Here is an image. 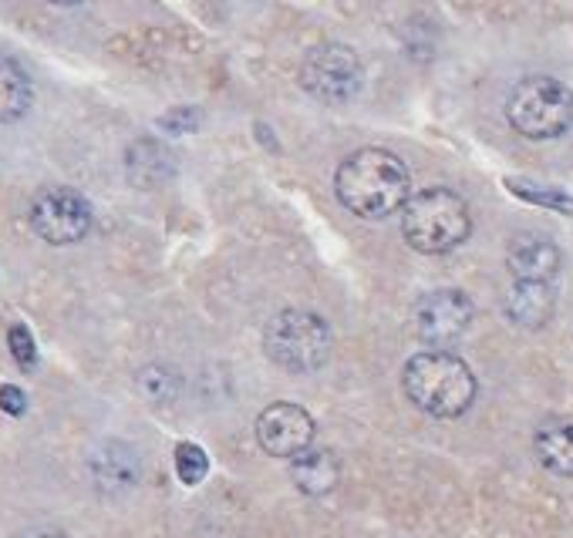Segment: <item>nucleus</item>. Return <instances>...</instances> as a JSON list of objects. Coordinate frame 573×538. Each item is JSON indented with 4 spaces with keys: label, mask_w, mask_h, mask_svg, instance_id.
Returning a JSON list of instances; mask_svg holds the SVG:
<instances>
[{
    "label": "nucleus",
    "mask_w": 573,
    "mask_h": 538,
    "mask_svg": "<svg viewBox=\"0 0 573 538\" xmlns=\"http://www.w3.org/2000/svg\"><path fill=\"white\" fill-rule=\"evenodd\" d=\"M335 196L351 216L378 223L401 213L416 193H412V175H408L405 162L395 152L361 148L338 165Z\"/></svg>",
    "instance_id": "f257e3e1"
},
{
    "label": "nucleus",
    "mask_w": 573,
    "mask_h": 538,
    "mask_svg": "<svg viewBox=\"0 0 573 538\" xmlns=\"http://www.w3.org/2000/svg\"><path fill=\"white\" fill-rule=\"evenodd\" d=\"M401 391L429 417L452 421L475 404L479 384L462 356L446 350H419L401 368Z\"/></svg>",
    "instance_id": "f03ea898"
},
{
    "label": "nucleus",
    "mask_w": 573,
    "mask_h": 538,
    "mask_svg": "<svg viewBox=\"0 0 573 538\" xmlns=\"http://www.w3.org/2000/svg\"><path fill=\"white\" fill-rule=\"evenodd\" d=\"M469 232H472L469 203L446 186L416 193L401 209V236L422 256H446L459 249L469 239Z\"/></svg>",
    "instance_id": "7ed1b4c3"
},
{
    "label": "nucleus",
    "mask_w": 573,
    "mask_h": 538,
    "mask_svg": "<svg viewBox=\"0 0 573 538\" xmlns=\"http://www.w3.org/2000/svg\"><path fill=\"white\" fill-rule=\"evenodd\" d=\"M264 350L287 374H314L335 353V330L314 310H280L264 330Z\"/></svg>",
    "instance_id": "20e7f679"
},
{
    "label": "nucleus",
    "mask_w": 573,
    "mask_h": 538,
    "mask_svg": "<svg viewBox=\"0 0 573 538\" xmlns=\"http://www.w3.org/2000/svg\"><path fill=\"white\" fill-rule=\"evenodd\" d=\"M510 125L533 142L560 138L573 125V92L550 74H530L513 84L507 99Z\"/></svg>",
    "instance_id": "39448f33"
},
{
    "label": "nucleus",
    "mask_w": 573,
    "mask_h": 538,
    "mask_svg": "<svg viewBox=\"0 0 573 538\" xmlns=\"http://www.w3.org/2000/svg\"><path fill=\"white\" fill-rule=\"evenodd\" d=\"M361 84H365L361 58L348 44L338 41L314 44L300 61V87L324 105H345L358 99Z\"/></svg>",
    "instance_id": "423d86ee"
},
{
    "label": "nucleus",
    "mask_w": 573,
    "mask_h": 538,
    "mask_svg": "<svg viewBox=\"0 0 573 538\" xmlns=\"http://www.w3.org/2000/svg\"><path fill=\"white\" fill-rule=\"evenodd\" d=\"M31 229L48 246H74L92 229V206L68 186H51L31 203Z\"/></svg>",
    "instance_id": "0eeeda50"
},
{
    "label": "nucleus",
    "mask_w": 573,
    "mask_h": 538,
    "mask_svg": "<svg viewBox=\"0 0 573 538\" xmlns=\"http://www.w3.org/2000/svg\"><path fill=\"white\" fill-rule=\"evenodd\" d=\"M475 307L462 290H432L416 303V337L429 346V350H446L456 346L469 327H472Z\"/></svg>",
    "instance_id": "6e6552de"
},
{
    "label": "nucleus",
    "mask_w": 573,
    "mask_h": 538,
    "mask_svg": "<svg viewBox=\"0 0 573 538\" xmlns=\"http://www.w3.org/2000/svg\"><path fill=\"white\" fill-rule=\"evenodd\" d=\"M314 434H317V424L307 414V407L290 404V401H277L264 407V414L257 417V444L270 458H284V462L300 458L314 447Z\"/></svg>",
    "instance_id": "1a4fd4ad"
},
{
    "label": "nucleus",
    "mask_w": 573,
    "mask_h": 538,
    "mask_svg": "<svg viewBox=\"0 0 573 538\" xmlns=\"http://www.w3.org/2000/svg\"><path fill=\"white\" fill-rule=\"evenodd\" d=\"M89 472H92V482L102 495H125L139 485L142 462H139V452L132 444L105 441L89 455Z\"/></svg>",
    "instance_id": "9d476101"
},
{
    "label": "nucleus",
    "mask_w": 573,
    "mask_h": 538,
    "mask_svg": "<svg viewBox=\"0 0 573 538\" xmlns=\"http://www.w3.org/2000/svg\"><path fill=\"white\" fill-rule=\"evenodd\" d=\"M507 266H510L516 283H553L560 266H563V256H560V246L553 239L526 232V236H516L510 242Z\"/></svg>",
    "instance_id": "9b49d317"
},
{
    "label": "nucleus",
    "mask_w": 573,
    "mask_h": 538,
    "mask_svg": "<svg viewBox=\"0 0 573 538\" xmlns=\"http://www.w3.org/2000/svg\"><path fill=\"white\" fill-rule=\"evenodd\" d=\"M125 175L135 189H158L176 175V155L155 138H135L125 152Z\"/></svg>",
    "instance_id": "f8f14e48"
},
{
    "label": "nucleus",
    "mask_w": 573,
    "mask_h": 538,
    "mask_svg": "<svg viewBox=\"0 0 573 538\" xmlns=\"http://www.w3.org/2000/svg\"><path fill=\"white\" fill-rule=\"evenodd\" d=\"M290 482L307 498H327L341 485V462L327 447H310L290 462Z\"/></svg>",
    "instance_id": "ddd939ff"
},
{
    "label": "nucleus",
    "mask_w": 573,
    "mask_h": 538,
    "mask_svg": "<svg viewBox=\"0 0 573 538\" xmlns=\"http://www.w3.org/2000/svg\"><path fill=\"white\" fill-rule=\"evenodd\" d=\"M533 452L550 475L573 478V417L543 421L533 434Z\"/></svg>",
    "instance_id": "4468645a"
},
{
    "label": "nucleus",
    "mask_w": 573,
    "mask_h": 538,
    "mask_svg": "<svg viewBox=\"0 0 573 538\" xmlns=\"http://www.w3.org/2000/svg\"><path fill=\"white\" fill-rule=\"evenodd\" d=\"M507 317L523 327V330H540L553 320L556 310V293L553 283H513L503 303Z\"/></svg>",
    "instance_id": "2eb2a0df"
},
{
    "label": "nucleus",
    "mask_w": 573,
    "mask_h": 538,
    "mask_svg": "<svg viewBox=\"0 0 573 538\" xmlns=\"http://www.w3.org/2000/svg\"><path fill=\"white\" fill-rule=\"evenodd\" d=\"M34 105L31 74L8 54H0V125L21 122Z\"/></svg>",
    "instance_id": "dca6fc26"
},
{
    "label": "nucleus",
    "mask_w": 573,
    "mask_h": 538,
    "mask_svg": "<svg viewBox=\"0 0 573 538\" xmlns=\"http://www.w3.org/2000/svg\"><path fill=\"white\" fill-rule=\"evenodd\" d=\"M139 391H142L152 404H176V397H180V391H183V381H180V374H176L173 368H158V364H152V368H145V371L139 374Z\"/></svg>",
    "instance_id": "f3484780"
},
{
    "label": "nucleus",
    "mask_w": 573,
    "mask_h": 538,
    "mask_svg": "<svg viewBox=\"0 0 573 538\" xmlns=\"http://www.w3.org/2000/svg\"><path fill=\"white\" fill-rule=\"evenodd\" d=\"M173 462H176L180 482L190 485V488L199 485V482H206V475H209V455L203 452L199 444H193V441H180V444H176Z\"/></svg>",
    "instance_id": "a211bd4d"
},
{
    "label": "nucleus",
    "mask_w": 573,
    "mask_h": 538,
    "mask_svg": "<svg viewBox=\"0 0 573 538\" xmlns=\"http://www.w3.org/2000/svg\"><path fill=\"white\" fill-rule=\"evenodd\" d=\"M510 193L526 199V203H536V206H550L556 213H566L573 216V199L566 193H556V189H543V186H530V183H516V178H510Z\"/></svg>",
    "instance_id": "6ab92c4d"
},
{
    "label": "nucleus",
    "mask_w": 573,
    "mask_h": 538,
    "mask_svg": "<svg viewBox=\"0 0 573 538\" xmlns=\"http://www.w3.org/2000/svg\"><path fill=\"white\" fill-rule=\"evenodd\" d=\"M8 346H11V356L24 371H31L38 364V343H34V337H31V330L24 323H14L8 330Z\"/></svg>",
    "instance_id": "aec40b11"
},
{
    "label": "nucleus",
    "mask_w": 573,
    "mask_h": 538,
    "mask_svg": "<svg viewBox=\"0 0 573 538\" xmlns=\"http://www.w3.org/2000/svg\"><path fill=\"white\" fill-rule=\"evenodd\" d=\"M199 122H203V115L193 105H180V108H173L166 115H158V128L170 132V135H190V132L199 128Z\"/></svg>",
    "instance_id": "412c9836"
},
{
    "label": "nucleus",
    "mask_w": 573,
    "mask_h": 538,
    "mask_svg": "<svg viewBox=\"0 0 573 538\" xmlns=\"http://www.w3.org/2000/svg\"><path fill=\"white\" fill-rule=\"evenodd\" d=\"M0 411L11 417H21L28 411V394L14 384H0Z\"/></svg>",
    "instance_id": "4be33fe9"
},
{
    "label": "nucleus",
    "mask_w": 573,
    "mask_h": 538,
    "mask_svg": "<svg viewBox=\"0 0 573 538\" xmlns=\"http://www.w3.org/2000/svg\"><path fill=\"white\" fill-rule=\"evenodd\" d=\"M18 538H64V535L54 531V528H31V531H24V535H18Z\"/></svg>",
    "instance_id": "5701e85b"
}]
</instances>
